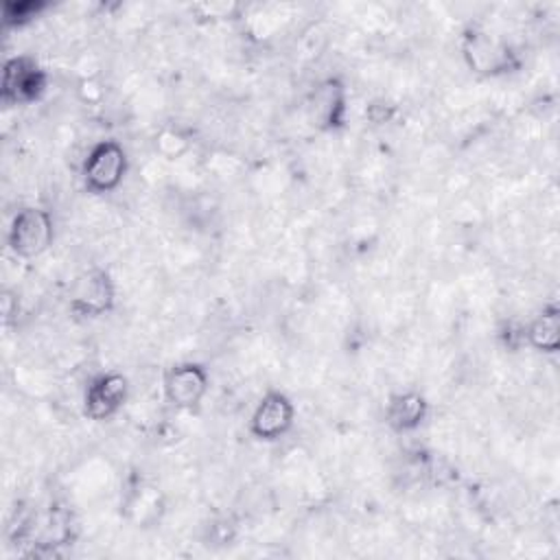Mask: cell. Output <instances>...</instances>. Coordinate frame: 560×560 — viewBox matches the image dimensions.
I'll use <instances>...</instances> for the list:
<instances>
[{
    "label": "cell",
    "mask_w": 560,
    "mask_h": 560,
    "mask_svg": "<svg viewBox=\"0 0 560 560\" xmlns=\"http://www.w3.org/2000/svg\"><path fill=\"white\" fill-rule=\"evenodd\" d=\"M462 55L468 68L483 77L510 72L518 63L512 48L503 39L483 28L466 31L462 42Z\"/></svg>",
    "instance_id": "obj_1"
},
{
    "label": "cell",
    "mask_w": 560,
    "mask_h": 560,
    "mask_svg": "<svg viewBox=\"0 0 560 560\" xmlns=\"http://www.w3.org/2000/svg\"><path fill=\"white\" fill-rule=\"evenodd\" d=\"M127 378L118 372H107L96 376L85 389V413L92 420H107L112 418L122 402L127 400Z\"/></svg>",
    "instance_id": "obj_8"
},
{
    "label": "cell",
    "mask_w": 560,
    "mask_h": 560,
    "mask_svg": "<svg viewBox=\"0 0 560 560\" xmlns=\"http://www.w3.org/2000/svg\"><path fill=\"white\" fill-rule=\"evenodd\" d=\"M429 405L420 392H400L387 400L385 420L396 431H413L427 418Z\"/></svg>",
    "instance_id": "obj_10"
},
{
    "label": "cell",
    "mask_w": 560,
    "mask_h": 560,
    "mask_svg": "<svg viewBox=\"0 0 560 560\" xmlns=\"http://www.w3.org/2000/svg\"><path fill=\"white\" fill-rule=\"evenodd\" d=\"M527 339L540 352H556L560 346V311L556 306L542 308L529 324Z\"/></svg>",
    "instance_id": "obj_11"
},
{
    "label": "cell",
    "mask_w": 560,
    "mask_h": 560,
    "mask_svg": "<svg viewBox=\"0 0 560 560\" xmlns=\"http://www.w3.org/2000/svg\"><path fill=\"white\" fill-rule=\"evenodd\" d=\"M346 116V88L337 79L322 81L311 96V118L317 127L335 129Z\"/></svg>",
    "instance_id": "obj_9"
},
{
    "label": "cell",
    "mask_w": 560,
    "mask_h": 560,
    "mask_svg": "<svg viewBox=\"0 0 560 560\" xmlns=\"http://www.w3.org/2000/svg\"><path fill=\"white\" fill-rule=\"evenodd\" d=\"M46 72L28 57H13L2 70V98L7 103H31L46 90Z\"/></svg>",
    "instance_id": "obj_4"
},
{
    "label": "cell",
    "mask_w": 560,
    "mask_h": 560,
    "mask_svg": "<svg viewBox=\"0 0 560 560\" xmlns=\"http://www.w3.org/2000/svg\"><path fill=\"white\" fill-rule=\"evenodd\" d=\"M293 418V402L282 392H269L252 413V433L258 440H278L291 429Z\"/></svg>",
    "instance_id": "obj_7"
},
{
    "label": "cell",
    "mask_w": 560,
    "mask_h": 560,
    "mask_svg": "<svg viewBox=\"0 0 560 560\" xmlns=\"http://www.w3.org/2000/svg\"><path fill=\"white\" fill-rule=\"evenodd\" d=\"M52 217L44 208H22L9 228V245L22 258H33L46 252L52 243Z\"/></svg>",
    "instance_id": "obj_3"
},
{
    "label": "cell",
    "mask_w": 560,
    "mask_h": 560,
    "mask_svg": "<svg viewBox=\"0 0 560 560\" xmlns=\"http://www.w3.org/2000/svg\"><path fill=\"white\" fill-rule=\"evenodd\" d=\"M114 304V284L103 269H90L77 278L70 293V308L79 315H103Z\"/></svg>",
    "instance_id": "obj_5"
},
{
    "label": "cell",
    "mask_w": 560,
    "mask_h": 560,
    "mask_svg": "<svg viewBox=\"0 0 560 560\" xmlns=\"http://www.w3.org/2000/svg\"><path fill=\"white\" fill-rule=\"evenodd\" d=\"M83 182L92 192H109L118 188L127 173V153L116 140L96 142L83 162Z\"/></svg>",
    "instance_id": "obj_2"
},
{
    "label": "cell",
    "mask_w": 560,
    "mask_h": 560,
    "mask_svg": "<svg viewBox=\"0 0 560 560\" xmlns=\"http://www.w3.org/2000/svg\"><path fill=\"white\" fill-rule=\"evenodd\" d=\"M208 392V372L197 363H177L164 376V396L179 409H192Z\"/></svg>",
    "instance_id": "obj_6"
}]
</instances>
